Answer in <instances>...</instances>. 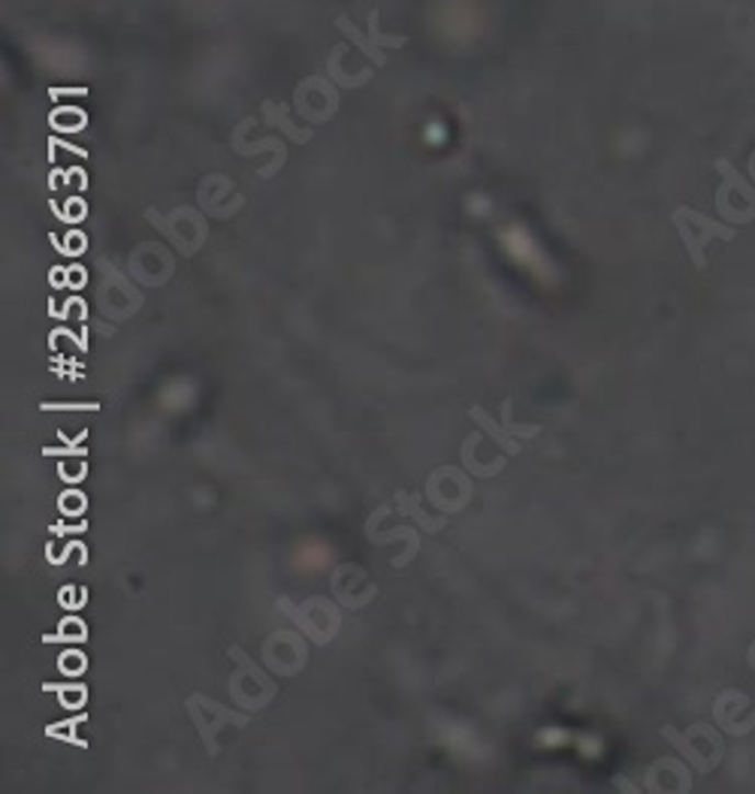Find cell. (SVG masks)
<instances>
[{
	"instance_id": "obj_12",
	"label": "cell",
	"mask_w": 755,
	"mask_h": 794,
	"mask_svg": "<svg viewBox=\"0 0 755 794\" xmlns=\"http://www.w3.org/2000/svg\"><path fill=\"white\" fill-rule=\"evenodd\" d=\"M333 592L339 596L341 604L363 608L375 596V587H372V580H369V575L360 565H341L339 571L333 575Z\"/></svg>"
},
{
	"instance_id": "obj_2",
	"label": "cell",
	"mask_w": 755,
	"mask_h": 794,
	"mask_svg": "<svg viewBox=\"0 0 755 794\" xmlns=\"http://www.w3.org/2000/svg\"><path fill=\"white\" fill-rule=\"evenodd\" d=\"M662 737H665L674 749H680V756L689 761V768H695V773H701V776L717 768L722 756H725L722 737H719L710 725H692L689 731H677V728L665 725Z\"/></svg>"
},
{
	"instance_id": "obj_1",
	"label": "cell",
	"mask_w": 755,
	"mask_h": 794,
	"mask_svg": "<svg viewBox=\"0 0 755 794\" xmlns=\"http://www.w3.org/2000/svg\"><path fill=\"white\" fill-rule=\"evenodd\" d=\"M674 227L680 232L683 245H686V251L692 257L695 270H705L707 266V257H705V248L713 239H722V242H731L737 230L729 227V224H719V220L707 218L701 215L698 208H689V206H680L674 212Z\"/></svg>"
},
{
	"instance_id": "obj_16",
	"label": "cell",
	"mask_w": 755,
	"mask_h": 794,
	"mask_svg": "<svg viewBox=\"0 0 755 794\" xmlns=\"http://www.w3.org/2000/svg\"><path fill=\"white\" fill-rule=\"evenodd\" d=\"M746 661H750V668L755 671V649H750V653H746Z\"/></svg>"
},
{
	"instance_id": "obj_6",
	"label": "cell",
	"mask_w": 755,
	"mask_h": 794,
	"mask_svg": "<svg viewBox=\"0 0 755 794\" xmlns=\"http://www.w3.org/2000/svg\"><path fill=\"white\" fill-rule=\"evenodd\" d=\"M230 656L239 665L230 680L233 701L245 710H263L275 695V683L239 647H230Z\"/></svg>"
},
{
	"instance_id": "obj_9",
	"label": "cell",
	"mask_w": 755,
	"mask_h": 794,
	"mask_svg": "<svg viewBox=\"0 0 755 794\" xmlns=\"http://www.w3.org/2000/svg\"><path fill=\"white\" fill-rule=\"evenodd\" d=\"M288 613L315 644H329L341 625L339 608L327 599H308L303 601V608H288Z\"/></svg>"
},
{
	"instance_id": "obj_11",
	"label": "cell",
	"mask_w": 755,
	"mask_h": 794,
	"mask_svg": "<svg viewBox=\"0 0 755 794\" xmlns=\"http://www.w3.org/2000/svg\"><path fill=\"white\" fill-rule=\"evenodd\" d=\"M263 659H267V665L275 673L291 677V673L303 668L308 656H305V644L300 637L291 635V632H275V635H269L267 644H263Z\"/></svg>"
},
{
	"instance_id": "obj_13",
	"label": "cell",
	"mask_w": 755,
	"mask_h": 794,
	"mask_svg": "<svg viewBox=\"0 0 755 794\" xmlns=\"http://www.w3.org/2000/svg\"><path fill=\"white\" fill-rule=\"evenodd\" d=\"M746 707H750V697L743 695V692H722V695L713 701V719H717L722 731L741 737V734H750L755 728V713L746 722H737V710Z\"/></svg>"
},
{
	"instance_id": "obj_17",
	"label": "cell",
	"mask_w": 755,
	"mask_h": 794,
	"mask_svg": "<svg viewBox=\"0 0 755 794\" xmlns=\"http://www.w3.org/2000/svg\"><path fill=\"white\" fill-rule=\"evenodd\" d=\"M750 179L755 182V151H753V158H750Z\"/></svg>"
},
{
	"instance_id": "obj_4",
	"label": "cell",
	"mask_w": 755,
	"mask_h": 794,
	"mask_svg": "<svg viewBox=\"0 0 755 794\" xmlns=\"http://www.w3.org/2000/svg\"><path fill=\"white\" fill-rule=\"evenodd\" d=\"M188 713H191V719L196 722V731L203 737L209 756H218L221 752V734L248 725L245 713H233L230 707H224V704H218V701H212V697L206 695H191Z\"/></svg>"
},
{
	"instance_id": "obj_15",
	"label": "cell",
	"mask_w": 755,
	"mask_h": 794,
	"mask_svg": "<svg viewBox=\"0 0 755 794\" xmlns=\"http://www.w3.org/2000/svg\"><path fill=\"white\" fill-rule=\"evenodd\" d=\"M469 415L475 417L477 423H481V427L487 429V435H489V439L496 441V444H502V447H505V451H508V453H520V444H517V441H514L511 435H508V429L493 427V420H489V417L484 415V408H477V405H475V408H472V411H469Z\"/></svg>"
},
{
	"instance_id": "obj_5",
	"label": "cell",
	"mask_w": 755,
	"mask_h": 794,
	"mask_svg": "<svg viewBox=\"0 0 755 794\" xmlns=\"http://www.w3.org/2000/svg\"><path fill=\"white\" fill-rule=\"evenodd\" d=\"M146 218L148 224L158 227L184 257H194L196 251L203 248V242H206V220L200 218V212H194V208H176L170 218H164L158 208H148Z\"/></svg>"
},
{
	"instance_id": "obj_14",
	"label": "cell",
	"mask_w": 755,
	"mask_h": 794,
	"mask_svg": "<svg viewBox=\"0 0 755 794\" xmlns=\"http://www.w3.org/2000/svg\"><path fill=\"white\" fill-rule=\"evenodd\" d=\"M263 118H267V124H272V127H281L284 134L291 136L293 143H308V139H312V131L293 127L291 118H288V110H284V106H275L272 100L263 103Z\"/></svg>"
},
{
	"instance_id": "obj_8",
	"label": "cell",
	"mask_w": 755,
	"mask_h": 794,
	"mask_svg": "<svg viewBox=\"0 0 755 794\" xmlns=\"http://www.w3.org/2000/svg\"><path fill=\"white\" fill-rule=\"evenodd\" d=\"M336 27H339L345 37L351 39L353 49L363 52V58L369 64H375V67H384L387 64V55L384 49H399L405 46V37H396V34H381V27H378V10L369 13V31H360V27L353 25L348 15H339L336 19Z\"/></svg>"
},
{
	"instance_id": "obj_10",
	"label": "cell",
	"mask_w": 755,
	"mask_h": 794,
	"mask_svg": "<svg viewBox=\"0 0 755 794\" xmlns=\"http://www.w3.org/2000/svg\"><path fill=\"white\" fill-rule=\"evenodd\" d=\"M339 106V94L329 86L327 79H305L303 86L296 88V112L305 115L308 122H329L333 112Z\"/></svg>"
},
{
	"instance_id": "obj_3",
	"label": "cell",
	"mask_w": 755,
	"mask_h": 794,
	"mask_svg": "<svg viewBox=\"0 0 755 794\" xmlns=\"http://www.w3.org/2000/svg\"><path fill=\"white\" fill-rule=\"evenodd\" d=\"M722 182L717 188V215L731 224L755 220V184L731 167L729 160H717Z\"/></svg>"
},
{
	"instance_id": "obj_7",
	"label": "cell",
	"mask_w": 755,
	"mask_h": 794,
	"mask_svg": "<svg viewBox=\"0 0 755 794\" xmlns=\"http://www.w3.org/2000/svg\"><path fill=\"white\" fill-rule=\"evenodd\" d=\"M98 306L100 311L112 320L134 318L139 306H143V294L134 284L124 279L115 266L100 263V284H98Z\"/></svg>"
}]
</instances>
